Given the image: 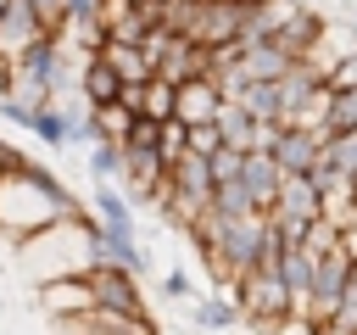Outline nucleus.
<instances>
[{"label":"nucleus","instance_id":"nucleus-1","mask_svg":"<svg viewBox=\"0 0 357 335\" xmlns=\"http://www.w3.org/2000/svg\"><path fill=\"white\" fill-rule=\"evenodd\" d=\"M89 207L56 179V173H45L33 156L22 162V168H11V173H0V240H11V246H22L28 234H39V229H50V223H73V218H84Z\"/></svg>","mask_w":357,"mask_h":335},{"label":"nucleus","instance_id":"nucleus-2","mask_svg":"<svg viewBox=\"0 0 357 335\" xmlns=\"http://www.w3.org/2000/svg\"><path fill=\"white\" fill-rule=\"evenodd\" d=\"M11 251H17V262H22V274H28L33 285L73 279V274L89 268V234H84V218H73V223H50V229L28 234V240L11 246Z\"/></svg>","mask_w":357,"mask_h":335},{"label":"nucleus","instance_id":"nucleus-3","mask_svg":"<svg viewBox=\"0 0 357 335\" xmlns=\"http://www.w3.org/2000/svg\"><path fill=\"white\" fill-rule=\"evenodd\" d=\"M234 302H240V313H245V329H257V335H268L273 324H284V318L301 313L296 296H290V285H284L279 274H262V268L234 285Z\"/></svg>","mask_w":357,"mask_h":335},{"label":"nucleus","instance_id":"nucleus-4","mask_svg":"<svg viewBox=\"0 0 357 335\" xmlns=\"http://www.w3.org/2000/svg\"><path fill=\"white\" fill-rule=\"evenodd\" d=\"M84 285H89V307L128 313V318H151L139 274H128V268H112V262H89V268H84Z\"/></svg>","mask_w":357,"mask_h":335},{"label":"nucleus","instance_id":"nucleus-5","mask_svg":"<svg viewBox=\"0 0 357 335\" xmlns=\"http://www.w3.org/2000/svg\"><path fill=\"white\" fill-rule=\"evenodd\" d=\"M84 234H89V262H112V268H128V274H151V251L128 234H112L95 212H84Z\"/></svg>","mask_w":357,"mask_h":335},{"label":"nucleus","instance_id":"nucleus-6","mask_svg":"<svg viewBox=\"0 0 357 335\" xmlns=\"http://www.w3.org/2000/svg\"><path fill=\"white\" fill-rule=\"evenodd\" d=\"M268 156L279 162V173H284V179H307V173L318 168V156H324V134H318L312 123H284Z\"/></svg>","mask_w":357,"mask_h":335},{"label":"nucleus","instance_id":"nucleus-7","mask_svg":"<svg viewBox=\"0 0 357 335\" xmlns=\"http://www.w3.org/2000/svg\"><path fill=\"white\" fill-rule=\"evenodd\" d=\"M56 335H156V318H128V313L84 307L73 318H56Z\"/></svg>","mask_w":357,"mask_h":335},{"label":"nucleus","instance_id":"nucleus-8","mask_svg":"<svg viewBox=\"0 0 357 335\" xmlns=\"http://www.w3.org/2000/svg\"><path fill=\"white\" fill-rule=\"evenodd\" d=\"M279 184H284V173H279V162H273L268 151H245V156H240V190L262 207V218H268V207H273Z\"/></svg>","mask_w":357,"mask_h":335},{"label":"nucleus","instance_id":"nucleus-9","mask_svg":"<svg viewBox=\"0 0 357 335\" xmlns=\"http://www.w3.org/2000/svg\"><path fill=\"white\" fill-rule=\"evenodd\" d=\"M201 73H206V50H201L195 39H184V34H173V39L162 45V56H156V78L184 84V78H201Z\"/></svg>","mask_w":357,"mask_h":335},{"label":"nucleus","instance_id":"nucleus-10","mask_svg":"<svg viewBox=\"0 0 357 335\" xmlns=\"http://www.w3.org/2000/svg\"><path fill=\"white\" fill-rule=\"evenodd\" d=\"M78 95L100 112V106H117V95H123V78L112 73V61L95 50V56H84L78 61Z\"/></svg>","mask_w":357,"mask_h":335},{"label":"nucleus","instance_id":"nucleus-11","mask_svg":"<svg viewBox=\"0 0 357 335\" xmlns=\"http://www.w3.org/2000/svg\"><path fill=\"white\" fill-rule=\"evenodd\" d=\"M173 89H178V123H190V128H195V123H212L218 106L229 100L206 73H201V78H184V84H173Z\"/></svg>","mask_w":357,"mask_h":335},{"label":"nucleus","instance_id":"nucleus-12","mask_svg":"<svg viewBox=\"0 0 357 335\" xmlns=\"http://www.w3.org/2000/svg\"><path fill=\"white\" fill-rule=\"evenodd\" d=\"M33 296H39V307L50 313V324H56V318H73V313L89 307V285H84V274H73V279H50V285H33Z\"/></svg>","mask_w":357,"mask_h":335},{"label":"nucleus","instance_id":"nucleus-13","mask_svg":"<svg viewBox=\"0 0 357 335\" xmlns=\"http://www.w3.org/2000/svg\"><path fill=\"white\" fill-rule=\"evenodd\" d=\"M195 329H206V335H229V329H245V313H240L234 290H212V296H195Z\"/></svg>","mask_w":357,"mask_h":335},{"label":"nucleus","instance_id":"nucleus-14","mask_svg":"<svg viewBox=\"0 0 357 335\" xmlns=\"http://www.w3.org/2000/svg\"><path fill=\"white\" fill-rule=\"evenodd\" d=\"M100 56L112 61V73H117L123 84H151V78H156V61H151V50H145V45L106 39V45H100Z\"/></svg>","mask_w":357,"mask_h":335},{"label":"nucleus","instance_id":"nucleus-15","mask_svg":"<svg viewBox=\"0 0 357 335\" xmlns=\"http://www.w3.org/2000/svg\"><path fill=\"white\" fill-rule=\"evenodd\" d=\"M89 212H95L112 234H128V240H134V201H128L117 184H95V190H89Z\"/></svg>","mask_w":357,"mask_h":335},{"label":"nucleus","instance_id":"nucleus-16","mask_svg":"<svg viewBox=\"0 0 357 335\" xmlns=\"http://www.w3.org/2000/svg\"><path fill=\"white\" fill-rule=\"evenodd\" d=\"M212 123H218V140H223V151H240V156H245V151L257 145V117H251L240 100H223Z\"/></svg>","mask_w":357,"mask_h":335},{"label":"nucleus","instance_id":"nucleus-17","mask_svg":"<svg viewBox=\"0 0 357 335\" xmlns=\"http://www.w3.org/2000/svg\"><path fill=\"white\" fill-rule=\"evenodd\" d=\"M318 34H324V17H318V11H301V17H290V22L273 34V45H279L290 61H301V56L312 50V39H318Z\"/></svg>","mask_w":357,"mask_h":335},{"label":"nucleus","instance_id":"nucleus-18","mask_svg":"<svg viewBox=\"0 0 357 335\" xmlns=\"http://www.w3.org/2000/svg\"><path fill=\"white\" fill-rule=\"evenodd\" d=\"M206 212L212 218H262V207L240 190V179H229V184H212V201H206Z\"/></svg>","mask_w":357,"mask_h":335},{"label":"nucleus","instance_id":"nucleus-19","mask_svg":"<svg viewBox=\"0 0 357 335\" xmlns=\"http://www.w3.org/2000/svg\"><path fill=\"white\" fill-rule=\"evenodd\" d=\"M312 262H318V257H312L307 246H284V251H279V279L290 285L296 307H301V296H307V285H312Z\"/></svg>","mask_w":357,"mask_h":335},{"label":"nucleus","instance_id":"nucleus-20","mask_svg":"<svg viewBox=\"0 0 357 335\" xmlns=\"http://www.w3.org/2000/svg\"><path fill=\"white\" fill-rule=\"evenodd\" d=\"M139 117H151V123H167V117H178V89H173L167 78H151V84H139Z\"/></svg>","mask_w":357,"mask_h":335},{"label":"nucleus","instance_id":"nucleus-21","mask_svg":"<svg viewBox=\"0 0 357 335\" xmlns=\"http://www.w3.org/2000/svg\"><path fill=\"white\" fill-rule=\"evenodd\" d=\"M229 100H240L257 123H284V117H279V84H240Z\"/></svg>","mask_w":357,"mask_h":335},{"label":"nucleus","instance_id":"nucleus-22","mask_svg":"<svg viewBox=\"0 0 357 335\" xmlns=\"http://www.w3.org/2000/svg\"><path fill=\"white\" fill-rule=\"evenodd\" d=\"M84 156H89V179H95V184H117V179H123V145H112V140H89Z\"/></svg>","mask_w":357,"mask_h":335},{"label":"nucleus","instance_id":"nucleus-23","mask_svg":"<svg viewBox=\"0 0 357 335\" xmlns=\"http://www.w3.org/2000/svg\"><path fill=\"white\" fill-rule=\"evenodd\" d=\"M28 134H33L45 151H67V145H73V140H67V117H61V106H56V100L33 112V128H28Z\"/></svg>","mask_w":357,"mask_h":335},{"label":"nucleus","instance_id":"nucleus-24","mask_svg":"<svg viewBox=\"0 0 357 335\" xmlns=\"http://www.w3.org/2000/svg\"><path fill=\"white\" fill-rule=\"evenodd\" d=\"M156 151H162V162H178V156L190 151V123L167 117V123H162V140H156Z\"/></svg>","mask_w":357,"mask_h":335},{"label":"nucleus","instance_id":"nucleus-25","mask_svg":"<svg viewBox=\"0 0 357 335\" xmlns=\"http://www.w3.org/2000/svg\"><path fill=\"white\" fill-rule=\"evenodd\" d=\"M28 6H33L39 28H45V39H61V28H67V0H28Z\"/></svg>","mask_w":357,"mask_h":335},{"label":"nucleus","instance_id":"nucleus-26","mask_svg":"<svg viewBox=\"0 0 357 335\" xmlns=\"http://www.w3.org/2000/svg\"><path fill=\"white\" fill-rule=\"evenodd\" d=\"M156 290H162L167 302H195V279H190L184 268H173V274H162V279H156Z\"/></svg>","mask_w":357,"mask_h":335},{"label":"nucleus","instance_id":"nucleus-27","mask_svg":"<svg viewBox=\"0 0 357 335\" xmlns=\"http://www.w3.org/2000/svg\"><path fill=\"white\" fill-rule=\"evenodd\" d=\"M190 151H195V156H218V151H223L218 123H195V128H190Z\"/></svg>","mask_w":357,"mask_h":335},{"label":"nucleus","instance_id":"nucleus-28","mask_svg":"<svg viewBox=\"0 0 357 335\" xmlns=\"http://www.w3.org/2000/svg\"><path fill=\"white\" fill-rule=\"evenodd\" d=\"M324 84H329V89H357V45H351V50L335 61V73H329Z\"/></svg>","mask_w":357,"mask_h":335},{"label":"nucleus","instance_id":"nucleus-29","mask_svg":"<svg viewBox=\"0 0 357 335\" xmlns=\"http://www.w3.org/2000/svg\"><path fill=\"white\" fill-rule=\"evenodd\" d=\"M212 179H218V184L240 179V151H218V156H212Z\"/></svg>","mask_w":357,"mask_h":335},{"label":"nucleus","instance_id":"nucleus-30","mask_svg":"<svg viewBox=\"0 0 357 335\" xmlns=\"http://www.w3.org/2000/svg\"><path fill=\"white\" fill-rule=\"evenodd\" d=\"M351 285H357V262H351Z\"/></svg>","mask_w":357,"mask_h":335},{"label":"nucleus","instance_id":"nucleus-31","mask_svg":"<svg viewBox=\"0 0 357 335\" xmlns=\"http://www.w3.org/2000/svg\"><path fill=\"white\" fill-rule=\"evenodd\" d=\"M351 28H357V17H351Z\"/></svg>","mask_w":357,"mask_h":335},{"label":"nucleus","instance_id":"nucleus-32","mask_svg":"<svg viewBox=\"0 0 357 335\" xmlns=\"http://www.w3.org/2000/svg\"><path fill=\"white\" fill-rule=\"evenodd\" d=\"M0 11H6V0H0Z\"/></svg>","mask_w":357,"mask_h":335}]
</instances>
